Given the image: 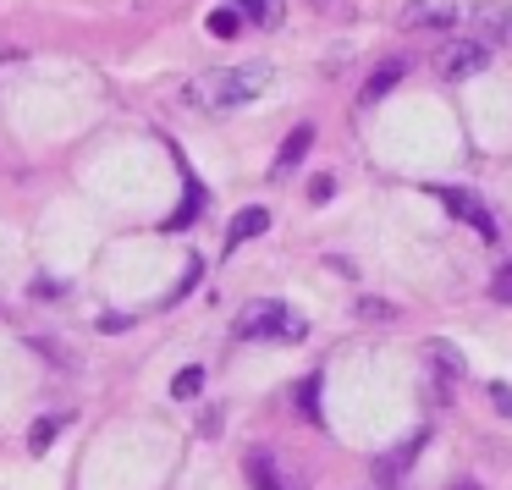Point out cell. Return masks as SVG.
<instances>
[{"label":"cell","mask_w":512,"mask_h":490,"mask_svg":"<svg viewBox=\"0 0 512 490\" xmlns=\"http://www.w3.org/2000/svg\"><path fill=\"white\" fill-rule=\"evenodd\" d=\"M270 78H276V67H270V61L215 67V72H204V78H193L188 89H182V100H188L193 111H237V105L259 100V94L270 89Z\"/></svg>","instance_id":"obj_1"},{"label":"cell","mask_w":512,"mask_h":490,"mask_svg":"<svg viewBox=\"0 0 512 490\" xmlns=\"http://www.w3.org/2000/svg\"><path fill=\"white\" fill-rule=\"evenodd\" d=\"M237 336H243V342H303V336H309V320L292 314L287 303H276V298H254V303L237 309Z\"/></svg>","instance_id":"obj_2"},{"label":"cell","mask_w":512,"mask_h":490,"mask_svg":"<svg viewBox=\"0 0 512 490\" xmlns=\"http://www.w3.org/2000/svg\"><path fill=\"white\" fill-rule=\"evenodd\" d=\"M485 61H490L485 39H457V45H446L441 56H435V67H441L446 78H474V72H485Z\"/></svg>","instance_id":"obj_3"},{"label":"cell","mask_w":512,"mask_h":490,"mask_svg":"<svg viewBox=\"0 0 512 490\" xmlns=\"http://www.w3.org/2000/svg\"><path fill=\"white\" fill-rule=\"evenodd\" d=\"M435 199H441L446 210L457 215V221H468V226H474V232L485 237V243H496V221H490V210L474 199V193H463V188H435Z\"/></svg>","instance_id":"obj_4"},{"label":"cell","mask_w":512,"mask_h":490,"mask_svg":"<svg viewBox=\"0 0 512 490\" xmlns=\"http://www.w3.org/2000/svg\"><path fill=\"white\" fill-rule=\"evenodd\" d=\"M452 23H463L457 0H408V12H402V28H452Z\"/></svg>","instance_id":"obj_5"},{"label":"cell","mask_w":512,"mask_h":490,"mask_svg":"<svg viewBox=\"0 0 512 490\" xmlns=\"http://www.w3.org/2000/svg\"><path fill=\"white\" fill-rule=\"evenodd\" d=\"M424 358H430V364H435V380H441V391L452 386L457 375H468V358L457 353L452 342H424Z\"/></svg>","instance_id":"obj_6"},{"label":"cell","mask_w":512,"mask_h":490,"mask_svg":"<svg viewBox=\"0 0 512 490\" xmlns=\"http://www.w3.org/2000/svg\"><path fill=\"white\" fill-rule=\"evenodd\" d=\"M265 226H270V210H259V204L243 210V215H232V226H226V248H243L248 237H259Z\"/></svg>","instance_id":"obj_7"},{"label":"cell","mask_w":512,"mask_h":490,"mask_svg":"<svg viewBox=\"0 0 512 490\" xmlns=\"http://www.w3.org/2000/svg\"><path fill=\"white\" fill-rule=\"evenodd\" d=\"M402 72H408V61H386V67H380L375 78L364 83V94H358V105H375V100H386V94L402 83Z\"/></svg>","instance_id":"obj_8"},{"label":"cell","mask_w":512,"mask_h":490,"mask_svg":"<svg viewBox=\"0 0 512 490\" xmlns=\"http://www.w3.org/2000/svg\"><path fill=\"white\" fill-rule=\"evenodd\" d=\"M309 144H314V127H298V133H292L287 144H281V160H276V177H287V171L298 166L303 155H309Z\"/></svg>","instance_id":"obj_9"},{"label":"cell","mask_w":512,"mask_h":490,"mask_svg":"<svg viewBox=\"0 0 512 490\" xmlns=\"http://www.w3.org/2000/svg\"><path fill=\"white\" fill-rule=\"evenodd\" d=\"M204 23H210L215 39H237V28H243V12H237V6H221V12H210Z\"/></svg>","instance_id":"obj_10"},{"label":"cell","mask_w":512,"mask_h":490,"mask_svg":"<svg viewBox=\"0 0 512 490\" xmlns=\"http://www.w3.org/2000/svg\"><path fill=\"white\" fill-rule=\"evenodd\" d=\"M199 391H204V369H199V364L177 369V380H171V397H182V402H188V397H199Z\"/></svg>","instance_id":"obj_11"},{"label":"cell","mask_w":512,"mask_h":490,"mask_svg":"<svg viewBox=\"0 0 512 490\" xmlns=\"http://www.w3.org/2000/svg\"><path fill=\"white\" fill-rule=\"evenodd\" d=\"M248 474H254V485H259V490H287V485L276 479V468H270V457H265V452L248 457Z\"/></svg>","instance_id":"obj_12"},{"label":"cell","mask_w":512,"mask_h":490,"mask_svg":"<svg viewBox=\"0 0 512 490\" xmlns=\"http://www.w3.org/2000/svg\"><path fill=\"white\" fill-rule=\"evenodd\" d=\"M298 397H303V413H309V419L320 424V375H309V380H303V391H298Z\"/></svg>","instance_id":"obj_13"},{"label":"cell","mask_w":512,"mask_h":490,"mask_svg":"<svg viewBox=\"0 0 512 490\" xmlns=\"http://www.w3.org/2000/svg\"><path fill=\"white\" fill-rule=\"evenodd\" d=\"M490 298H496V303H512V265L496 270V281H490Z\"/></svg>","instance_id":"obj_14"},{"label":"cell","mask_w":512,"mask_h":490,"mask_svg":"<svg viewBox=\"0 0 512 490\" xmlns=\"http://www.w3.org/2000/svg\"><path fill=\"white\" fill-rule=\"evenodd\" d=\"M56 430H61V413H50V419L34 430V452H39V446H50V441H56Z\"/></svg>","instance_id":"obj_15"},{"label":"cell","mask_w":512,"mask_h":490,"mask_svg":"<svg viewBox=\"0 0 512 490\" xmlns=\"http://www.w3.org/2000/svg\"><path fill=\"white\" fill-rule=\"evenodd\" d=\"M490 402H496V413L512 419V386H490Z\"/></svg>","instance_id":"obj_16"},{"label":"cell","mask_w":512,"mask_h":490,"mask_svg":"<svg viewBox=\"0 0 512 490\" xmlns=\"http://www.w3.org/2000/svg\"><path fill=\"white\" fill-rule=\"evenodd\" d=\"M358 314H364V320H391V309H386V303H375V298L358 303Z\"/></svg>","instance_id":"obj_17"},{"label":"cell","mask_w":512,"mask_h":490,"mask_svg":"<svg viewBox=\"0 0 512 490\" xmlns=\"http://www.w3.org/2000/svg\"><path fill=\"white\" fill-rule=\"evenodd\" d=\"M479 23H485V34H501V6H485V12H479Z\"/></svg>","instance_id":"obj_18"},{"label":"cell","mask_w":512,"mask_h":490,"mask_svg":"<svg viewBox=\"0 0 512 490\" xmlns=\"http://www.w3.org/2000/svg\"><path fill=\"white\" fill-rule=\"evenodd\" d=\"M309 199H314V204H325V199H331V177H314V188H309Z\"/></svg>","instance_id":"obj_19"},{"label":"cell","mask_w":512,"mask_h":490,"mask_svg":"<svg viewBox=\"0 0 512 490\" xmlns=\"http://www.w3.org/2000/svg\"><path fill=\"white\" fill-rule=\"evenodd\" d=\"M452 490H479V485H452Z\"/></svg>","instance_id":"obj_20"}]
</instances>
